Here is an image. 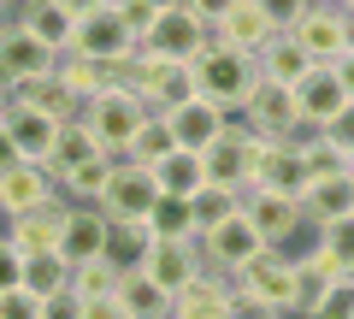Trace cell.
<instances>
[{
    "mask_svg": "<svg viewBox=\"0 0 354 319\" xmlns=\"http://www.w3.org/2000/svg\"><path fill=\"white\" fill-rule=\"evenodd\" d=\"M6 130H12V142H18L24 160H48L53 136H59V118H48V113H36V107L12 101V107H6Z\"/></svg>",
    "mask_w": 354,
    "mask_h": 319,
    "instance_id": "26",
    "label": "cell"
},
{
    "mask_svg": "<svg viewBox=\"0 0 354 319\" xmlns=\"http://www.w3.org/2000/svg\"><path fill=\"white\" fill-rule=\"evenodd\" d=\"M148 225H153V237H201V219L189 213V201H165V195L148 213Z\"/></svg>",
    "mask_w": 354,
    "mask_h": 319,
    "instance_id": "37",
    "label": "cell"
},
{
    "mask_svg": "<svg viewBox=\"0 0 354 319\" xmlns=\"http://www.w3.org/2000/svg\"><path fill=\"white\" fill-rule=\"evenodd\" d=\"M171 148H177V136H171V125H165V113H148L124 160H142V166H160V160H165Z\"/></svg>",
    "mask_w": 354,
    "mask_h": 319,
    "instance_id": "34",
    "label": "cell"
},
{
    "mask_svg": "<svg viewBox=\"0 0 354 319\" xmlns=\"http://www.w3.org/2000/svg\"><path fill=\"white\" fill-rule=\"evenodd\" d=\"M319 130H325V136H330V142H337V148L354 160V107H342V113L330 118V125H319Z\"/></svg>",
    "mask_w": 354,
    "mask_h": 319,
    "instance_id": "45",
    "label": "cell"
},
{
    "mask_svg": "<svg viewBox=\"0 0 354 319\" xmlns=\"http://www.w3.org/2000/svg\"><path fill=\"white\" fill-rule=\"evenodd\" d=\"M153 178H160L165 201H195V195L207 190V160L195 148H171L160 166H153Z\"/></svg>",
    "mask_w": 354,
    "mask_h": 319,
    "instance_id": "23",
    "label": "cell"
},
{
    "mask_svg": "<svg viewBox=\"0 0 354 319\" xmlns=\"http://www.w3.org/2000/svg\"><path fill=\"white\" fill-rule=\"evenodd\" d=\"M337 6H342V0H337Z\"/></svg>",
    "mask_w": 354,
    "mask_h": 319,
    "instance_id": "59",
    "label": "cell"
},
{
    "mask_svg": "<svg viewBox=\"0 0 354 319\" xmlns=\"http://www.w3.org/2000/svg\"><path fill=\"white\" fill-rule=\"evenodd\" d=\"M148 243H153L148 219H113V248H106V255H113L118 266H136V260L148 255Z\"/></svg>",
    "mask_w": 354,
    "mask_h": 319,
    "instance_id": "36",
    "label": "cell"
},
{
    "mask_svg": "<svg viewBox=\"0 0 354 319\" xmlns=\"http://www.w3.org/2000/svg\"><path fill=\"white\" fill-rule=\"evenodd\" d=\"M6 12H12V0H0V18H6Z\"/></svg>",
    "mask_w": 354,
    "mask_h": 319,
    "instance_id": "55",
    "label": "cell"
},
{
    "mask_svg": "<svg viewBox=\"0 0 354 319\" xmlns=\"http://www.w3.org/2000/svg\"><path fill=\"white\" fill-rule=\"evenodd\" d=\"M148 6H160V12H165V6H183V0H148Z\"/></svg>",
    "mask_w": 354,
    "mask_h": 319,
    "instance_id": "53",
    "label": "cell"
},
{
    "mask_svg": "<svg viewBox=\"0 0 354 319\" xmlns=\"http://www.w3.org/2000/svg\"><path fill=\"white\" fill-rule=\"evenodd\" d=\"M254 83H260V60H254V53H242V48L213 42V48L195 60V95L218 101L225 113H242V107H248Z\"/></svg>",
    "mask_w": 354,
    "mask_h": 319,
    "instance_id": "1",
    "label": "cell"
},
{
    "mask_svg": "<svg viewBox=\"0 0 354 319\" xmlns=\"http://www.w3.org/2000/svg\"><path fill=\"white\" fill-rule=\"evenodd\" d=\"M218 42V24H207L201 12H189V6H165L160 18H153V30L136 42L142 53H153V60H201L207 48Z\"/></svg>",
    "mask_w": 354,
    "mask_h": 319,
    "instance_id": "2",
    "label": "cell"
},
{
    "mask_svg": "<svg viewBox=\"0 0 354 319\" xmlns=\"http://www.w3.org/2000/svg\"><path fill=\"white\" fill-rule=\"evenodd\" d=\"M236 207H242V190H225V183H207V190H201V195H195V201H189V213L201 219V230H207V225H213V219L236 213Z\"/></svg>",
    "mask_w": 354,
    "mask_h": 319,
    "instance_id": "38",
    "label": "cell"
},
{
    "mask_svg": "<svg viewBox=\"0 0 354 319\" xmlns=\"http://www.w3.org/2000/svg\"><path fill=\"white\" fill-rule=\"evenodd\" d=\"M248 190H278V195H301L307 190V160L295 136H260L254 148V183Z\"/></svg>",
    "mask_w": 354,
    "mask_h": 319,
    "instance_id": "9",
    "label": "cell"
},
{
    "mask_svg": "<svg viewBox=\"0 0 354 319\" xmlns=\"http://www.w3.org/2000/svg\"><path fill=\"white\" fill-rule=\"evenodd\" d=\"M153 207H160V178H153V166L118 160L113 183H106V195H101V213L106 219H148Z\"/></svg>",
    "mask_w": 354,
    "mask_h": 319,
    "instance_id": "10",
    "label": "cell"
},
{
    "mask_svg": "<svg viewBox=\"0 0 354 319\" xmlns=\"http://www.w3.org/2000/svg\"><path fill=\"white\" fill-rule=\"evenodd\" d=\"M41 319H83V302H77L71 290H65V295H48V302H41Z\"/></svg>",
    "mask_w": 354,
    "mask_h": 319,
    "instance_id": "46",
    "label": "cell"
},
{
    "mask_svg": "<svg viewBox=\"0 0 354 319\" xmlns=\"http://www.w3.org/2000/svg\"><path fill=\"white\" fill-rule=\"evenodd\" d=\"M148 113L153 107L142 101V95H130V89H106V95H95V101H83V125L95 130V142H101L106 154H118V160L130 154V142H136V130H142Z\"/></svg>",
    "mask_w": 354,
    "mask_h": 319,
    "instance_id": "3",
    "label": "cell"
},
{
    "mask_svg": "<svg viewBox=\"0 0 354 319\" xmlns=\"http://www.w3.org/2000/svg\"><path fill=\"white\" fill-rule=\"evenodd\" d=\"M254 60H260V77H272V83H290V89L301 83L307 71H313V65H319L313 53H307L301 42H295V30H278V36L266 42V48L254 53Z\"/></svg>",
    "mask_w": 354,
    "mask_h": 319,
    "instance_id": "24",
    "label": "cell"
},
{
    "mask_svg": "<svg viewBox=\"0 0 354 319\" xmlns=\"http://www.w3.org/2000/svg\"><path fill=\"white\" fill-rule=\"evenodd\" d=\"M12 101L36 107V113H48V118H59V125L83 113V101H77V95L65 89V77H59V71H48V77H30V83H18V89H12Z\"/></svg>",
    "mask_w": 354,
    "mask_h": 319,
    "instance_id": "29",
    "label": "cell"
},
{
    "mask_svg": "<svg viewBox=\"0 0 354 319\" xmlns=\"http://www.w3.org/2000/svg\"><path fill=\"white\" fill-rule=\"evenodd\" d=\"M106 248H113V219L95 201H71L65 230H59V255L71 260V266H83V260H101Z\"/></svg>",
    "mask_w": 354,
    "mask_h": 319,
    "instance_id": "15",
    "label": "cell"
},
{
    "mask_svg": "<svg viewBox=\"0 0 354 319\" xmlns=\"http://www.w3.org/2000/svg\"><path fill=\"white\" fill-rule=\"evenodd\" d=\"M348 172H354V160H348Z\"/></svg>",
    "mask_w": 354,
    "mask_h": 319,
    "instance_id": "57",
    "label": "cell"
},
{
    "mask_svg": "<svg viewBox=\"0 0 354 319\" xmlns=\"http://www.w3.org/2000/svg\"><path fill=\"white\" fill-rule=\"evenodd\" d=\"M242 125H254L260 136H301L307 118H301V101H295L290 83H272V77H260L248 95V107H242Z\"/></svg>",
    "mask_w": 354,
    "mask_h": 319,
    "instance_id": "8",
    "label": "cell"
},
{
    "mask_svg": "<svg viewBox=\"0 0 354 319\" xmlns=\"http://www.w3.org/2000/svg\"><path fill=\"white\" fill-rule=\"evenodd\" d=\"M53 71L65 77V89H71L77 101H95V95L118 89V65H106V60H88V53H71V48L59 53V65H53Z\"/></svg>",
    "mask_w": 354,
    "mask_h": 319,
    "instance_id": "27",
    "label": "cell"
},
{
    "mask_svg": "<svg viewBox=\"0 0 354 319\" xmlns=\"http://www.w3.org/2000/svg\"><path fill=\"white\" fill-rule=\"evenodd\" d=\"M18 284H24V248L0 237V290H18Z\"/></svg>",
    "mask_w": 354,
    "mask_h": 319,
    "instance_id": "43",
    "label": "cell"
},
{
    "mask_svg": "<svg viewBox=\"0 0 354 319\" xmlns=\"http://www.w3.org/2000/svg\"><path fill=\"white\" fill-rule=\"evenodd\" d=\"M260 6H266V18H272L278 30H295V24L307 18V6H313V0H260Z\"/></svg>",
    "mask_w": 354,
    "mask_h": 319,
    "instance_id": "44",
    "label": "cell"
},
{
    "mask_svg": "<svg viewBox=\"0 0 354 319\" xmlns=\"http://www.w3.org/2000/svg\"><path fill=\"white\" fill-rule=\"evenodd\" d=\"M342 6H348V0H342Z\"/></svg>",
    "mask_w": 354,
    "mask_h": 319,
    "instance_id": "58",
    "label": "cell"
},
{
    "mask_svg": "<svg viewBox=\"0 0 354 319\" xmlns=\"http://www.w3.org/2000/svg\"><path fill=\"white\" fill-rule=\"evenodd\" d=\"M59 6H65V12H71V18H83V12H101L106 0H59Z\"/></svg>",
    "mask_w": 354,
    "mask_h": 319,
    "instance_id": "51",
    "label": "cell"
},
{
    "mask_svg": "<svg viewBox=\"0 0 354 319\" xmlns=\"http://www.w3.org/2000/svg\"><path fill=\"white\" fill-rule=\"evenodd\" d=\"M6 107H12V89H6V83H0V118H6Z\"/></svg>",
    "mask_w": 354,
    "mask_h": 319,
    "instance_id": "52",
    "label": "cell"
},
{
    "mask_svg": "<svg viewBox=\"0 0 354 319\" xmlns=\"http://www.w3.org/2000/svg\"><path fill=\"white\" fill-rule=\"evenodd\" d=\"M12 18H18L24 30H36V36L48 42L53 53H65V48H71V30H77V18L65 12L59 0H18V6H12Z\"/></svg>",
    "mask_w": 354,
    "mask_h": 319,
    "instance_id": "28",
    "label": "cell"
},
{
    "mask_svg": "<svg viewBox=\"0 0 354 319\" xmlns=\"http://www.w3.org/2000/svg\"><path fill=\"white\" fill-rule=\"evenodd\" d=\"M53 195H65V190H59V178H53L48 160H18V166L0 172V219H18V213H30V207L53 201Z\"/></svg>",
    "mask_w": 354,
    "mask_h": 319,
    "instance_id": "13",
    "label": "cell"
},
{
    "mask_svg": "<svg viewBox=\"0 0 354 319\" xmlns=\"http://www.w3.org/2000/svg\"><path fill=\"white\" fill-rule=\"evenodd\" d=\"M242 207H248V219L260 225V237H266L272 248H290L295 237H301V225H307V207H301V195L248 190V195H242Z\"/></svg>",
    "mask_w": 354,
    "mask_h": 319,
    "instance_id": "14",
    "label": "cell"
},
{
    "mask_svg": "<svg viewBox=\"0 0 354 319\" xmlns=\"http://www.w3.org/2000/svg\"><path fill=\"white\" fill-rule=\"evenodd\" d=\"M272 36H278V24L266 18V6H260V0H236V6H230V12L218 18V42H225V48L260 53Z\"/></svg>",
    "mask_w": 354,
    "mask_h": 319,
    "instance_id": "22",
    "label": "cell"
},
{
    "mask_svg": "<svg viewBox=\"0 0 354 319\" xmlns=\"http://www.w3.org/2000/svg\"><path fill=\"white\" fill-rule=\"evenodd\" d=\"M330 65H337V77H342V83H348V95H354V48H348V53H337V60H330Z\"/></svg>",
    "mask_w": 354,
    "mask_h": 319,
    "instance_id": "50",
    "label": "cell"
},
{
    "mask_svg": "<svg viewBox=\"0 0 354 319\" xmlns=\"http://www.w3.org/2000/svg\"><path fill=\"white\" fill-rule=\"evenodd\" d=\"M113 12L124 18V30L142 42V36L153 30V18H160V6H148V0H113Z\"/></svg>",
    "mask_w": 354,
    "mask_h": 319,
    "instance_id": "40",
    "label": "cell"
},
{
    "mask_svg": "<svg viewBox=\"0 0 354 319\" xmlns=\"http://www.w3.org/2000/svg\"><path fill=\"white\" fill-rule=\"evenodd\" d=\"M88 154H106V148L95 142V130H88V125H83V113H77V118H65L59 136H53V154H48L53 178H59V172H71V166H83Z\"/></svg>",
    "mask_w": 354,
    "mask_h": 319,
    "instance_id": "32",
    "label": "cell"
},
{
    "mask_svg": "<svg viewBox=\"0 0 354 319\" xmlns=\"http://www.w3.org/2000/svg\"><path fill=\"white\" fill-rule=\"evenodd\" d=\"M319 243L337 255V266L354 278V219H337V225H319Z\"/></svg>",
    "mask_w": 354,
    "mask_h": 319,
    "instance_id": "39",
    "label": "cell"
},
{
    "mask_svg": "<svg viewBox=\"0 0 354 319\" xmlns=\"http://www.w3.org/2000/svg\"><path fill=\"white\" fill-rule=\"evenodd\" d=\"M65 213H71V201L65 195H53V201L30 207V213L6 219V237H12L24 255H48V248H59V230H65Z\"/></svg>",
    "mask_w": 354,
    "mask_h": 319,
    "instance_id": "20",
    "label": "cell"
},
{
    "mask_svg": "<svg viewBox=\"0 0 354 319\" xmlns=\"http://www.w3.org/2000/svg\"><path fill=\"white\" fill-rule=\"evenodd\" d=\"M12 6H18V0H12Z\"/></svg>",
    "mask_w": 354,
    "mask_h": 319,
    "instance_id": "60",
    "label": "cell"
},
{
    "mask_svg": "<svg viewBox=\"0 0 354 319\" xmlns=\"http://www.w3.org/2000/svg\"><path fill=\"white\" fill-rule=\"evenodd\" d=\"M348 319H354V307H348Z\"/></svg>",
    "mask_w": 354,
    "mask_h": 319,
    "instance_id": "56",
    "label": "cell"
},
{
    "mask_svg": "<svg viewBox=\"0 0 354 319\" xmlns=\"http://www.w3.org/2000/svg\"><path fill=\"white\" fill-rule=\"evenodd\" d=\"M24 154H18V142H12V130H6V118H0V172L6 166H18Z\"/></svg>",
    "mask_w": 354,
    "mask_h": 319,
    "instance_id": "49",
    "label": "cell"
},
{
    "mask_svg": "<svg viewBox=\"0 0 354 319\" xmlns=\"http://www.w3.org/2000/svg\"><path fill=\"white\" fill-rule=\"evenodd\" d=\"M342 12H348V36H354V0H348V6H342Z\"/></svg>",
    "mask_w": 354,
    "mask_h": 319,
    "instance_id": "54",
    "label": "cell"
},
{
    "mask_svg": "<svg viewBox=\"0 0 354 319\" xmlns=\"http://www.w3.org/2000/svg\"><path fill=\"white\" fill-rule=\"evenodd\" d=\"M113 172H118V154H88L83 166L59 172L65 201H95V207H101V195H106V183H113Z\"/></svg>",
    "mask_w": 354,
    "mask_h": 319,
    "instance_id": "30",
    "label": "cell"
},
{
    "mask_svg": "<svg viewBox=\"0 0 354 319\" xmlns=\"http://www.w3.org/2000/svg\"><path fill=\"white\" fill-rule=\"evenodd\" d=\"M295 42H301V48L313 53L319 65H330L337 53L354 48V36H348V12H342L337 0H313V6H307V18L295 24Z\"/></svg>",
    "mask_w": 354,
    "mask_h": 319,
    "instance_id": "16",
    "label": "cell"
},
{
    "mask_svg": "<svg viewBox=\"0 0 354 319\" xmlns=\"http://www.w3.org/2000/svg\"><path fill=\"white\" fill-rule=\"evenodd\" d=\"M0 319H41V302L18 284V290H0Z\"/></svg>",
    "mask_w": 354,
    "mask_h": 319,
    "instance_id": "42",
    "label": "cell"
},
{
    "mask_svg": "<svg viewBox=\"0 0 354 319\" xmlns=\"http://www.w3.org/2000/svg\"><path fill=\"white\" fill-rule=\"evenodd\" d=\"M148 278H160L165 290H183V284L195 278V272H207V255H201V237H153L148 243V255L136 260Z\"/></svg>",
    "mask_w": 354,
    "mask_h": 319,
    "instance_id": "12",
    "label": "cell"
},
{
    "mask_svg": "<svg viewBox=\"0 0 354 319\" xmlns=\"http://www.w3.org/2000/svg\"><path fill=\"white\" fill-rule=\"evenodd\" d=\"M307 225H337V219H354V172H330V178H307L301 190Z\"/></svg>",
    "mask_w": 354,
    "mask_h": 319,
    "instance_id": "21",
    "label": "cell"
},
{
    "mask_svg": "<svg viewBox=\"0 0 354 319\" xmlns=\"http://www.w3.org/2000/svg\"><path fill=\"white\" fill-rule=\"evenodd\" d=\"M53 65H59V53H53L36 30H24L12 12L0 18V83H6V89H18L30 77H48Z\"/></svg>",
    "mask_w": 354,
    "mask_h": 319,
    "instance_id": "7",
    "label": "cell"
},
{
    "mask_svg": "<svg viewBox=\"0 0 354 319\" xmlns=\"http://www.w3.org/2000/svg\"><path fill=\"white\" fill-rule=\"evenodd\" d=\"M24 290L36 295V302L65 295V290H71V260H65L59 248H48V255H24Z\"/></svg>",
    "mask_w": 354,
    "mask_h": 319,
    "instance_id": "31",
    "label": "cell"
},
{
    "mask_svg": "<svg viewBox=\"0 0 354 319\" xmlns=\"http://www.w3.org/2000/svg\"><path fill=\"white\" fill-rule=\"evenodd\" d=\"M230 284H236L248 302L272 307L278 319L295 313V255H283V248H260L242 272H230Z\"/></svg>",
    "mask_w": 354,
    "mask_h": 319,
    "instance_id": "4",
    "label": "cell"
},
{
    "mask_svg": "<svg viewBox=\"0 0 354 319\" xmlns=\"http://www.w3.org/2000/svg\"><path fill=\"white\" fill-rule=\"evenodd\" d=\"M295 101H301L307 130H319V125H330L342 107H354V95H348V83L337 77V65H313V71L295 83Z\"/></svg>",
    "mask_w": 354,
    "mask_h": 319,
    "instance_id": "18",
    "label": "cell"
},
{
    "mask_svg": "<svg viewBox=\"0 0 354 319\" xmlns=\"http://www.w3.org/2000/svg\"><path fill=\"white\" fill-rule=\"evenodd\" d=\"M348 307H354V278H337L325 290V302H319L313 319H348Z\"/></svg>",
    "mask_w": 354,
    "mask_h": 319,
    "instance_id": "41",
    "label": "cell"
},
{
    "mask_svg": "<svg viewBox=\"0 0 354 319\" xmlns=\"http://www.w3.org/2000/svg\"><path fill=\"white\" fill-rule=\"evenodd\" d=\"M171 319H230V272H195L171 295Z\"/></svg>",
    "mask_w": 354,
    "mask_h": 319,
    "instance_id": "19",
    "label": "cell"
},
{
    "mask_svg": "<svg viewBox=\"0 0 354 319\" xmlns=\"http://www.w3.org/2000/svg\"><path fill=\"white\" fill-rule=\"evenodd\" d=\"M301 160H307V178H330V172H348V154L325 136V130H301Z\"/></svg>",
    "mask_w": 354,
    "mask_h": 319,
    "instance_id": "35",
    "label": "cell"
},
{
    "mask_svg": "<svg viewBox=\"0 0 354 319\" xmlns=\"http://www.w3.org/2000/svg\"><path fill=\"white\" fill-rule=\"evenodd\" d=\"M118 260L101 255V260H83V266H71V295L77 302H101V295H118Z\"/></svg>",
    "mask_w": 354,
    "mask_h": 319,
    "instance_id": "33",
    "label": "cell"
},
{
    "mask_svg": "<svg viewBox=\"0 0 354 319\" xmlns=\"http://www.w3.org/2000/svg\"><path fill=\"white\" fill-rule=\"evenodd\" d=\"M254 148H260V130L242 125V118H230L225 136L201 148L207 183H225V190H242V195H248V183H254Z\"/></svg>",
    "mask_w": 354,
    "mask_h": 319,
    "instance_id": "6",
    "label": "cell"
},
{
    "mask_svg": "<svg viewBox=\"0 0 354 319\" xmlns=\"http://www.w3.org/2000/svg\"><path fill=\"white\" fill-rule=\"evenodd\" d=\"M83 319H130L118 295H101V302H83Z\"/></svg>",
    "mask_w": 354,
    "mask_h": 319,
    "instance_id": "47",
    "label": "cell"
},
{
    "mask_svg": "<svg viewBox=\"0 0 354 319\" xmlns=\"http://www.w3.org/2000/svg\"><path fill=\"white\" fill-rule=\"evenodd\" d=\"M71 53H88V60H106V65H118V60H130V53H136V36H130L124 18L113 12V0H106L101 12H83V18H77Z\"/></svg>",
    "mask_w": 354,
    "mask_h": 319,
    "instance_id": "11",
    "label": "cell"
},
{
    "mask_svg": "<svg viewBox=\"0 0 354 319\" xmlns=\"http://www.w3.org/2000/svg\"><path fill=\"white\" fill-rule=\"evenodd\" d=\"M260 248H272V243L260 237V225L248 219V207H236V213L213 219V225L201 230V255H207V266H213V272H242Z\"/></svg>",
    "mask_w": 354,
    "mask_h": 319,
    "instance_id": "5",
    "label": "cell"
},
{
    "mask_svg": "<svg viewBox=\"0 0 354 319\" xmlns=\"http://www.w3.org/2000/svg\"><path fill=\"white\" fill-rule=\"evenodd\" d=\"M236 113H225L218 101H207V95H189V101H177L171 113H165V125H171V136H177V148H195L201 154L207 142H218L225 136V125Z\"/></svg>",
    "mask_w": 354,
    "mask_h": 319,
    "instance_id": "17",
    "label": "cell"
},
{
    "mask_svg": "<svg viewBox=\"0 0 354 319\" xmlns=\"http://www.w3.org/2000/svg\"><path fill=\"white\" fill-rule=\"evenodd\" d=\"M183 6H189V12H201L207 24H218V18H225L230 6H236V0H183Z\"/></svg>",
    "mask_w": 354,
    "mask_h": 319,
    "instance_id": "48",
    "label": "cell"
},
{
    "mask_svg": "<svg viewBox=\"0 0 354 319\" xmlns=\"http://www.w3.org/2000/svg\"><path fill=\"white\" fill-rule=\"evenodd\" d=\"M118 302H124L130 319H171V290H165L160 278H148L142 266L118 272Z\"/></svg>",
    "mask_w": 354,
    "mask_h": 319,
    "instance_id": "25",
    "label": "cell"
}]
</instances>
